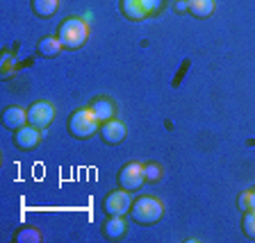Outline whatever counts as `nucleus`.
<instances>
[{
  "mask_svg": "<svg viewBox=\"0 0 255 243\" xmlns=\"http://www.w3.org/2000/svg\"><path fill=\"white\" fill-rule=\"evenodd\" d=\"M162 216H164V205L157 196H141L130 205V221L143 228L159 223Z\"/></svg>",
  "mask_w": 255,
  "mask_h": 243,
  "instance_id": "f257e3e1",
  "label": "nucleus"
},
{
  "mask_svg": "<svg viewBox=\"0 0 255 243\" xmlns=\"http://www.w3.org/2000/svg\"><path fill=\"white\" fill-rule=\"evenodd\" d=\"M57 37L66 50H78L87 43L89 39V23L78 18V16H69L66 21H62L57 30Z\"/></svg>",
  "mask_w": 255,
  "mask_h": 243,
  "instance_id": "f03ea898",
  "label": "nucleus"
},
{
  "mask_svg": "<svg viewBox=\"0 0 255 243\" xmlns=\"http://www.w3.org/2000/svg\"><path fill=\"white\" fill-rule=\"evenodd\" d=\"M98 127H101V123H98V118L94 116V111H91L89 107H80V109H75L69 116V121H66V130H69V134L73 139H80V141L94 137V134L98 132Z\"/></svg>",
  "mask_w": 255,
  "mask_h": 243,
  "instance_id": "7ed1b4c3",
  "label": "nucleus"
},
{
  "mask_svg": "<svg viewBox=\"0 0 255 243\" xmlns=\"http://www.w3.org/2000/svg\"><path fill=\"white\" fill-rule=\"evenodd\" d=\"M117 182H119L121 189L130 191V193L139 191L143 184H146V177H143V164L141 162H128V164H123L121 170H119V175H117Z\"/></svg>",
  "mask_w": 255,
  "mask_h": 243,
  "instance_id": "20e7f679",
  "label": "nucleus"
},
{
  "mask_svg": "<svg viewBox=\"0 0 255 243\" xmlns=\"http://www.w3.org/2000/svg\"><path fill=\"white\" fill-rule=\"evenodd\" d=\"M130 205H132L130 191L119 186L117 191H110L105 196V200H103V212H105V216H126V214L130 212Z\"/></svg>",
  "mask_w": 255,
  "mask_h": 243,
  "instance_id": "39448f33",
  "label": "nucleus"
},
{
  "mask_svg": "<svg viewBox=\"0 0 255 243\" xmlns=\"http://www.w3.org/2000/svg\"><path fill=\"white\" fill-rule=\"evenodd\" d=\"M53 118H55L53 102L37 100V102H32V105L27 107V125L43 130V127H48L50 123H53Z\"/></svg>",
  "mask_w": 255,
  "mask_h": 243,
  "instance_id": "423d86ee",
  "label": "nucleus"
},
{
  "mask_svg": "<svg viewBox=\"0 0 255 243\" xmlns=\"http://www.w3.org/2000/svg\"><path fill=\"white\" fill-rule=\"evenodd\" d=\"M41 143V130L39 127H32V125H25L21 127L18 132H14V146L23 153H30L34 150Z\"/></svg>",
  "mask_w": 255,
  "mask_h": 243,
  "instance_id": "0eeeda50",
  "label": "nucleus"
},
{
  "mask_svg": "<svg viewBox=\"0 0 255 243\" xmlns=\"http://www.w3.org/2000/svg\"><path fill=\"white\" fill-rule=\"evenodd\" d=\"M98 134H101V139L107 146H119V143L126 139V125H123L121 121H117V118H112V121L101 123Z\"/></svg>",
  "mask_w": 255,
  "mask_h": 243,
  "instance_id": "6e6552de",
  "label": "nucleus"
},
{
  "mask_svg": "<svg viewBox=\"0 0 255 243\" xmlns=\"http://www.w3.org/2000/svg\"><path fill=\"white\" fill-rule=\"evenodd\" d=\"M2 125L11 132H18L21 127L27 125V109L21 105H9L2 111Z\"/></svg>",
  "mask_w": 255,
  "mask_h": 243,
  "instance_id": "1a4fd4ad",
  "label": "nucleus"
},
{
  "mask_svg": "<svg viewBox=\"0 0 255 243\" xmlns=\"http://www.w3.org/2000/svg\"><path fill=\"white\" fill-rule=\"evenodd\" d=\"M89 109L94 111V116L98 118V123L112 121L114 114H117V105H114V100L107 98V95H98V98H94V100L89 102Z\"/></svg>",
  "mask_w": 255,
  "mask_h": 243,
  "instance_id": "9d476101",
  "label": "nucleus"
},
{
  "mask_svg": "<svg viewBox=\"0 0 255 243\" xmlns=\"http://www.w3.org/2000/svg\"><path fill=\"white\" fill-rule=\"evenodd\" d=\"M128 223L123 216H107V221L103 223V237L107 241H121L126 237Z\"/></svg>",
  "mask_w": 255,
  "mask_h": 243,
  "instance_id": "9b49d317",
  "label": "nucleus"
},
{
  "mask_svg": "<svg viewBox=\"0 0 255 243\" xmlns=\"http://www.w3.org/2000/svg\"><path fill=\"white\" fill-rule=\"evenodd\" d=\"M62 50H64V46H62V41H59L57 34H48V37H43L41 41L37 43V53L41 55V57H46V59L59 57Z\"/></svg>",
  "mask_w": 255,
  "mask_h": 243,
  "instance_id": "f8f14e48",
  "label": "nucleus"
},
{
  "mask_svg": "<svg viewBox=\"0 0 255 243\" xmlns=\"http://www.w3.org/2000/svg\"><path fill=\"white\" fill-rule=\"evenodd\" d=\"M119 7H121V14L126 16L128 21H143V18H148L146 9H143V0H121Z\"/></svg>",
  "mask_w": 255,
  "mask_h": 243,
  "instance_id": "ddd939ff",
  "label": "nucleus"
},
{
  "mask_svg": "<svg viewBox=\"0 0 255 243\" xmlns=\"http://www.w3.org/2000/svg\"><path fill=\"white\" fill-rule=\"evenodd\" d=\"M59 5H62L59 0H30L32 14L37 16V18H50V16H55Z\"/></svg>",
  "mask_w": 255,
  "mask_h": 243,
  "instance_id": "4468645a",
  "label": "nucleus"
},
{
  "mask_svg": "<svg viewBox=\"0 0 255 243\" xmlns=\"http://www.w3.org/2000/svg\"><path fill=\"white\" fill-rule=\"evenodd\" d=\"M189 2V14L198 21H205L214 14V0H187Z\"/></svg>",
  "mask_w": 255,
  "mask_h": 243,
  "instance_id": "2eb2a0df",
  "label": "nucleus"
},
{
  "mask_svg": "<svg viewBox=\"0 0 255 243\" xmlns=\"http://www.w3.org/2000/svg\"><path fill=\"white\" fill-rule=\"evenodd\" d=\"M41 230L37 228H21L14 234V243H41Z\"/></svg>",
  "mask_w": 255,
  "mask_h": 243,
  "instance_id": "dca6fc26",
  "label": "nucleus"
},
{
  "mask_svg": "<svg viewBox=\"0 0 255 243\" xmlns=\"http://www.w3.org/2000/svg\"><path fill=\"white\" fill-rule=\"evenodd\" d=\"M162 175H164V168L157 164V162H148V164H143V177L148 184H155V182L162 180Z\"/></svg>",
  "mask_w": 255,
  "mask_h": 243,
  "instance_id": "f3484780",
  "label": "nucleus"
},
{
  "mask_svg": "<svg viewBox=\"0 0 255 243\" xmlns=\"http://www.w3.org/2000/svg\"><path fill=\"white\" fill-rule=\"evenodd\" d=\"M237 207L239 212H251V209H255V189H249V191H242L237 196Z\"/></svg>",
  "mask_w": 255,
  "mask_h": 243,
  "instance_id": "a211bd4d",
  "label": "nucleus"
},
{
  "mask_svg": "<svg viewBox=\"0 0 255 243\" xmlns=\"http://www.w3.org/2000/svg\"><path fill=\"white\" fill-rule=\"evenodd\" d=\"M242 230H244V237L255 241V209L251 212H244V218H242Z\"/></svg>",
  "mask_w": 255,
  "mask_h": 243,
  "instance_id": "6ab92c4d",
  "label": "nucleus"
},
{
  "mask_svg": "<svg viewBox=\"0 0 255 243\" xmlns=\"http://www.w3.org/2000/svg\"><path fill=\"white\" fill-rule=\"evenodd\" d=\"M164 7V0H143V9H146V16H155L162 11Z\"/></svg>",
  "mask_w": 255,
  "mask_h": 243,
  "instance_id": "aec40b11",
  "label": "nucleus"
},
{
  "mask_svg": "<svg viewBox=\"0 0 255 243\" xmlns=\"http://www.w3.org/2000/svg\"><path fill=\"white\" fill-rule=\"evenodd\" d=\"M175 11L178 14H189V2L187 0H175Z\"/></svg>",
  "mask_w": 255,
  "mask_h": 243,
  "instance_id": "412c9836",
  "label": "nucleus"
}]
</instances>
